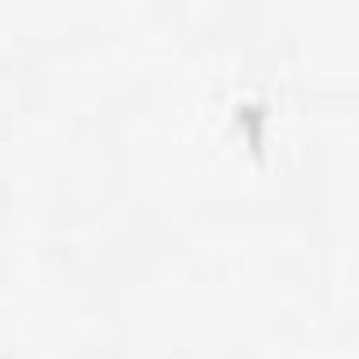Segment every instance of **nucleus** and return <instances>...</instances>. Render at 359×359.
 <instances>
[]
</instances>
